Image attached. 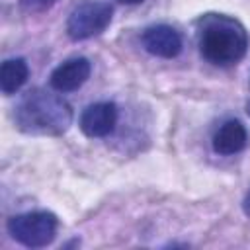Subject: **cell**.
I'll use <instances>...</instances> for the list:
<instances>
[{
	"instance_id": "cell-4",
	"label": "cell",
	"mask_w": 250,
	"mask_h": 250,
	"mask_svg": "<svg viewBox=\"0 0 250 250\" xmlns=\"http://www.w3.org/2000/svg\"><path fill=\"white\" fill-rule=\"evenodd\" d=\"M113 8L104 0H88L76 6L66 21V33L74 41H84L100 35L111 23Z\"/></svg>"
},
{
	"instance_id": "cell-13",
	"label": "cell",
	"mask_w": 250,
	"mask_h": 250,
	"mask_svg": "<svg viewBox=\"0 0 250 250\" xmlns=\"http://www.w3.org/2000/svg\"><path fill=\"white\" fill-rule=\"evenodd\" d=\"M248 111H250V109H248Z\"/></svg>"
},
{
	"instance_id": "cell-5",
	"label": "cell",
	"mask_w": 250,
	"mask_h": 250,
	"mask_svg": "<svg viewBox=\"0 0 250 250\" xmlns=\"http://www.w3.org/2000/svg\"><path fill=\"white\" fill-rule=\"evenodd\" d=\"M143 47L146 53L160 57V59H174L180 55L184 43H182V35L166 23H158V25H150L143 31Z\"/></svg>"
},
{
	"instance_id": "cell-3",
	"label": "cell",
	"mask_w": 250,
	"mask_h": 250,
	"mask_svg": "<svg viewBox=\"0 0 250 250\" xmlns=\"http://www.w3.org/2000/svg\"><path fill=\"white\" fill-rule=\"evenodd\" d=\"M57 217L49 211H29L14 215L8 221V232L12 238L27 248H43L53 242L57 234Z\"/></svg>"
},
{
	"instance_id": "cell-8",
	"label": "cell",
	"mask_w": 250,
	"mask_h": 250,
	"mask_svg": "<svg viewBox=\"0 0 250 250\" xmlns=\"http://www.w3.org/2000/svg\"><path fill=\"white\" fill-rule=\"evenodd\" d=\"M246 143H248V133H246V127L238 119L225 121L213 135V150L223 156L240 152L246 146Z\"/></svg>"
},
{
	"instance_id": "cell-10",
	"label": "cell",
	"mask_w": 250,
	"mask_h": 250,
	"mask_svg": "<svg viewBox=\"0 0 250 250\" xmlns=\"http://www.w3.org/2000/svg\"><path fill=\"white\" fill-rule=\"evenodd\" d=\"M59 0H20V8L27 14H37V12H45L51 6H55Z\"/></svg>"
},
{
	"instance_id": "cell-1",
	"label": "cell",
	"mask_w": 250,
	"mask_h": 250,
	"mask_svg": "<svg viewBox=\"0 0 250 250\" xmlns=\"http://www.w3.org/2000/svg\"><path fill=\"white\" fill-rule=\"evenodd\" d=\"M14 119L18 129L29 135H61L72 123L70 105L43 88L29 90L16 105Z\"/></svg>"
},
{
	"instance_id": "cell-9",
	"label": "cell",
	"mask_w": 250,
	"mask_h": 250,
	"mask_svg": "<svg viewBox=\"0 0 250 250\" xmlns=\"http://www.w3.org/2000/svg\"><path fill=\"white\" fill-rule=\"evenodd\" d=\"M29 76V66L23 59H8L0 66V90L10 96L16 94Z\"/></svg>"
},
{
	"instance_id": "cell-2",
	"label": "cell",
	"mask_w": 250,
	"mask_h": 250,
	"mask_svg": "<svg viewBox=\"0 0 250 250\" xmlns=\"http://www.w3.org/2000/svg\"><path fill=\"white\" fill-rule=\"evenodd\" d=\"M199 51L203 59L217 66H232L248 51V33L244 25L229 16L201 18Z\"/></svg>"
},
{
	"instance_id": "cell-12",
	"label": "cell",
	"mask_w": 250,
	"mask_h": 250,
	"mask_svg": "<svg viewBox=\"0 0 250 250\" xmlns=\"http://www.w3.org/2000/svg\"><path fill=\"white\" fill-rule=\"evenodd\" d=\"M117 2H121V4H129V6H133V4H141L143 0H117Z\"/></svg>"
},
{
	"instance_id": "cell-6",
	"label": "cell",
	"mask_w": 250,
	"mask_h": 250,
	"mask_svg": "<svg viewBox=\"0 0 250 250\" xmlns=\"http://www.w3.org/2000/svg\"><path fill=\"white\" fill-rule=\"evenodd\" d=\"M117 123V107L113 102H98L88 105L80 115V129L90 139L107 137Z\"/></svg>"
},
{
	"instance_id": "cell-7",
	"label": "cell",
	"mask_w": 250,
	"mask_h": 250,
	"mask_svg": "<svg viewBox=\"0 0 250 250\" xmlns=\"http://www.w3.org/2000/svg\"><path fill=\"white\" fill-rule=\"evenodd\" d=\"M92 72V64L88 59L78 57V59H70L62 64H59L53 72H51V86L57 92H72L78 90Z\"/></svg>"
},
{
	"instance_id": "cell-11",
	"label": "cell",
	"mask_w": 250,
	"mask_h": 250,
	"mask_svg": "<svg viewBox=\"0 0 250 250\" xmlns=\"http://www.w3.org/2000/svg\"><path fill=\"white\" fill-rule=\"evenodd\" d=\"M242 209H244V213L250 217V191L246 193V197H244V201H242Z\"/></svg>"
}]
</instances>
